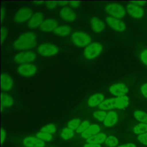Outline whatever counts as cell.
<instances>
[{"label": "cell", "instance_id": "12", "mask_svg": "<svg viewBox=\"0 0 147 147\" xmlns=\"http://www.w3.org/2000/svg\"><path fill=\"white\" fill-rule=\"evenodd\" d=\"M44 21V15L41 12H36L28 21V25L31 29L39 28Z\"/></svg>", "mask_w": 147, "mask_h": 147}, {"label": "cell", "instance_id": "26", "mask_svg": "<svg viewBox=\"0 0 147 147\" xmlns=\"http://www.w3.org/2000/svg\"><path fill=\"white\" fill-rule=\"evenodd\" d=\"M134 116L138 121L147 124V113L141 110H136L134 112Z\"/></svg>", "mask_w": 147, "mask_h": 147}, {"label": "cell", "instance_id": "47", "mask_svg": "<svg viewBox=\"0 0 147 147\" xmlns=\"http://www.w3.org/2000/svg\"><path fill=\"white\" fill-rule=\"evenodd\" d=\"M32 2H33V3H34V5H42L44 2V1H33Z\"/></svg>", "mask_w": 147, "mask_h": 147}, {"label": "cell", "instance_id": "27", "mask_svg": "<svg viewBox=\"0 0 147 147\" xmlns=\"http://www.w3.org/2000/svg\"><path fill=\"white\" fill-rule=\"evenodd\" d=\"M133 131L135 134H141L147 132V124L144 123H140L133 128Z\"/></svg>", "mask_w": 147, "mask_h": 147}, {"label": "cell", "instance_id": "44", "mask_svg": "<svg viewBox=\"0 0 147 147\" xmlns=\"http://www.w3.org/2000/svg\"><path fill=\"white\" fill-rule=\"evenodd\" d=\"M5 10L3 7H2L1 9V22L2 21V20L5 17Z\"/></svg>", "mask_w": 147, "mask_h": 147}, {"label": "cell", "instance_id": "39", "mask_svg": "<svg viewBox=\"0 0 147 147\" xmlns=\"http://www.w3.org/2000/svg\"><path fill=\"white\" fill-rule=\"evenodd\" d=\"M141 91L143 96L147 98V83L142 85L141 87Z\"/></svg>", "mask_w": 147, "mask_h": 147}, {"label": "cell", "instance_id": "36", "mask_svg": "<svg viewBox=\"0 0 147 147\" xmlns=\"http://www.w3.org/2000/svg\"><path fill=\"white\" fill-rule=\"evenodd\" d=\"M8 34V30L7 29L6 27H2L1 28V43H2L3 42L5 41V40H6L7 36Z\"/></svg>", "mask_w": 147, "mask_h": 147}, {"label": "cell", "instance_id": "34", "mask_svg": "<svg viewBox=\"0 0 147 147\" xmlns=\"http://www.w3.org/2000/svg\"><path fill=\"white\" fill-rule=\"evenodd\" d=\"M90 126V123L88 121H83L80 126L78 127V128L76 130V133H82L83 131H84L89 126Z\"/></svg>", "mask_w": 147, "mask_h": 147}, {"label": "cell", "instance_id": "40", "mask_svg": "<svg viewBox=\"0 0 147 147\" xmlns=\"http://www.w3.org/2000/svg\"><path fill=\"white\" fill-rule=\"evenodd\" d=\"M80 1H69L68 4L71 8L76 9L78 8L80 5Z\"/></svg>", "mask_w": 147, "mask_h": 147}, {"label": "cell", "instance_id": "13", "mask_svg": "<svg viewBox=\"0 0 147 147\" xmlns=\"http://www.w3.org/2000/svg\"><path fill=\"white\" fill-rule=\"evenodd\" d=\"M127 13L134 18H141L144 16V9L141 6L133 3H129L126 6Z\"/></svg>", "mask_w": 147, "mask_h": 147}, {"label": "cell", "instance_id": "31", "mask_svg": "<svg viewBox=\"0 0 147 147\" xmlns=\"http://www.w3.org/2000/svg\"><path fill=\"white\" fill-rule=\"evenodd\" d=\"M56 126L52 123L47 125L43 126L41 129V132H44V133H47L48 134L54 133L56 131Z\"/></svg>", "mask_w": 147, "mask_h": 147}, {"label": "cell", "instance_id": "37", "mask_svg": "<svg viewBox=\"0 0 147 147\" xmlns=\"http://www.w3.org/2000/svg\"><path fill=\"white\" fill-rule=\"evenodd\" d=\"M57 4V1H47L45 2V6L49 10L54 9Z\"/></svg>", "mask_w": 147, "mask_h": 147}, {"label": "cell", "instance_id": "46", "mask_svg": "<svg viewBox=\"0 0 147 147\" xmlns=\"http://www.w3.org/2000/svg\"><path fill=\"white\" fill-rule=\"evenodd\" d=\"M69 2L68 1H57V4L59 5V6H65L66 5H67V3H68Z\"/></svg>", "mask_w": 147, "mask_h": 147}, {"label": "cell", "instance_id": "29", "mask_svg": "<svg viewBox=\"0 0 147 147\" xmlns=\"http://www.w3.org/2000/svg\"><path fill=\"white\" fill-rule=\"evenodd\" d=\"M105 142L109 147H115L118 145V140L115 136H110L106 138Z\"/></svg>", "mask_w": 147, "mask_h": 147}, {"label": "cell", "instance_id": "11", "mask_svg": "<svg viewBox=\"0 0 147 147\" xmlns=\"http://www.w3.org/2000/svg\"><path fill=\"white\" fill-rule=\"evenodd\" d=\"M58 26V22L56 20L52 18L45 20L41 24L39 29L41 31L45 33H48L54 31Z\"/></svg>", "mask_w": 147, "mask_h": 147}, {"label": "cell", "instance_id": "17", "mask_svg": "<svg viewBox=\"0 0 147 147\" xmlns=\"http://www.w3.org/2000/svg\"><path fill=\"white\" fill-rule=\"evenodd\" d=\"M90 26L92 30L96 33L101 32L105 28L104 22L96 17H93L91 18Z\"/></svg>", "mask_w": 147, "mask_h": 147}, {"label": "cell", "instance_id": "2", "mask_svg": "<svg viewBox=\"0 0 147 147\" xmlns=\"http://www.w3.org/2000/svg\"><path fill=\"white\" fill-rule=\"evenodd\" d=\"M72 43L79 47H86L91 42V38L87 33L83 31L74 32L71 36Z\"/></svg>", "mask_w": 147, "mask_h": 147}, {"label": "cell", "instance_id": "32", "mask_svg": "<svg viewBox=\"0 0 147 147\" xmlns=\"http://www.w3.org/2000/svg\"><path fill=\"white\" fill-rule=\"evenodd\" d=\"M92 115L98 121H103L107 115V113L105 111L98 110V111H94Z\"/></svg>", "mask_w": 147, "mask_h": 147}, {"label": "cell", "instance_id": "43", "mask_svg": "<svg viewBox=\"0 0 147 147\" xmlns=\"http://www.w3.org/2000/svg\"><path fill=\"white\" fill-rule=\"evenodd\" d=\"M84 147H101L99 144H86L84 145Z\"/></svg>", "mask_w": 147, "mask_h": 147}, {"label": "cell", "instance_id": "8", "mask_svg": "<svg viewBox=\"0 0 147 147\" xmlns=\"http://www.w3.org/2000/svg\"><path fill=\"white\" fill-rule=\"evenodd\" d=\"M32 15V11L30 8L23 7L17 11L14 16V20L17 23H22L29 20Z\"/></svg>", "mask_w": 147, "mask_h": 147}, {"label": "cell", "instance_id": "5", "mask_svg": "<svg viewBox=\"0 0 147 147\" xmlns=\"http://www.w3.org/2000/svg\"><path fill=\"white\" fill-rule=\"evenodd\" d=\"M59 49L58 47L52 43H42L38 46L37 48V53L45 57H50L57 55Z\"/></svg>", "mask_w": 147, "mask_h": 147}, {"label": "cell", "instance_id": "15", "mask_svg": "<svg viewBox=\"0 0 147 147\" xmlns=\"http://www.w3.org/2000/svg\"><path fill=\"white\" fill-rule=\"evenodd\" d=\"M14 84L12 78L7 73H2L1 76V87L3 91H10Z\"/></svg>", "mask_w": 147, "mask_h": 147}, {"label": "cell", "instance_id": "1", "mask_svg": "<svg viewBox=\"0 0 147 147\" xmlns=\"http://www.w3.org/2000/svg\"><path fill=\"white\" fill-rule=\"evenodd\" d=\"M37 44L36 35L32 32H26L20 35L13 42V47L17 51L29 50Z\"/></svg>", "mask_w": 147, "mask_h": 147}, {"label": "cell", "instance_id": "19", "mask_svg": "<svg viewBox=\"0 0 147 147\" xmlns=\"http://www.w3.org/2000/svg\"><path fill=\"white\" fill-rule=\"evenodd\" d=\"M105 100V96L102 94L98 93L91 95L87 100V103L90 107L98 106Z\"/></svg>", "mask_w": 147, "mask_h": 147}, {"label": "cell", "instance_id": "22", "mask_svg": "<svg viewBox=\"0 0 147 147\" xmlns=\"http://www.w3.org/2000/svg\"><path fill=\"white\" fill-rule=\"evenodd\" d=\"M98 107L100 110L103 111L110 110L111 109H115V98L105 99Z\"/></svg>", "mask_w": 147, "mask_h": 147}, {"label": "cell", "instance_id": "23", "mask_svg": "<svg viewBox=\"0 0 147 147\" xmlns=\"http://www.w3.org/2000/svg\"><path fill=\"white\" fill-rule=\"evenodd\" d=\"M54 33L60 37H65L68 36L71 32V28L67 25L58 26L53 31Z\"/></svg>", "mask_w": 147, "mask_h": 147}, {"label": "cell", "instance_id": "10", "mask_svg": "<svg viewBox=\"0 0 147 147\" xmlns=\"http://www.w3.org/2000/svg\"><path fill=\"white\" fill-rule=\"evenodd\" d=\"M109 91L111 95L118 97L125 96L129 91V89L124 83H117L110 86Z\"/></svg>", "mask_w": 147, "mask_h": 147}, {"label": "cell", "instance_id": "38", "mask_svg": "<svg viewBox=\"0 0 147 147\" xmlns=\"http://www.w3.org/2000/svg\"><path fill=\"white\" fill-rule=\"evenodd\" d=\"M140 58L141 61L147 65V50H144L141 52Z\"/></svg>", "mask_w": 147, "mask_h": 147}, {"label": "cell", "instance_id": "14", "mask_svg": "<svg viewBox=\"0 0 147 147\" xmlns=\"http://www.w3.org/2000/svg\"><path fill=\"white\" fill-rule=\"evenodd\" d=\"M59 16L63 20L68 22H72L76 18L75 13L69 6L63 7L59 11Z\"/></svg>", "mask_w": 147, "mask_h": 147}, {"label": "cell", "instance_id": "42", "mask_svg": "<svg viewBox=\"0 0 147 147\" xmlns=\"http://www.w3.org/2000/svg\"><path fill=\"white\" fill-rule=\"evenodd\" d=\"M5 138H6V132L4 129H1V144H2L3 142L5 141Z\"/></svg>", "mask_w": 147, "mask_h": 147}, {"label": "cell", "instance_id": "7", "mask_svg": "<svg viewBox=\"0 0 147 147\" xmlns=\"http://www.w3.org/2000/svg\"><path fill=\"white\" fill-rule=\"evenodd\" d=\"M17 71L19 75L25 77H31L37 72V67L32 63L23 64L18 65Z\"/></svg>", "mask_w": 147, "mask_h": 147}, {"label": "cell", "instance_id": "3", "mask_svg": "<svg viewBox=\"0 0 147 147\" xmlns=\"http://www.w3.org/2000/svg\"><path fill=\"white\" fill-rule=\"evenodd\" d=\"M102 45L98 42H92L87 46L83 52L84 57L88 60H92L98 57L102 52Z\"/></svg>", "mask_w": 147, "mask_h": 147}, {"label": "cell", "instance_id": "33", "mask_svg": "<svg viewBox=\"0 0 147 147\" xmlns=\"http://www.w3.org/2000/svg\"><path fill=\"white\" fill-rule=\"evenodd\" d=\"M36 136L40 140L47 142L50 141L52 140V136L51 135V134H48L44 132H38L36 134Z\"/></svg>", "mask_w": 147, "mask_h": 147}, {"label": "cell", "instance_id": "18", "mask_svg": "<svg viewBox=\"0 0 147 147\" xmlns=\"http://www.w3.org/2000/svg\"><path fill=\"white\" fill-rule=\"evenodd\" d=\"M118 119V116L117 113L113 111H110L107 113V115L103 121V123L105 126L111 127L117 123Z\"/></svg>", "mask_w": 147, "mask_h": 147}, {"label": "cell", "instance_id": "20", "mask_svg": "<svg viewBox=\"0 0 147 147\" xmlns=\"http://www.w3.org/2000/svg\"><path fill=\"white\" fill-rule=\"evenodd\" d=\"M100 131L99 126L96 124L91 125L84 131L82 133V136L84 138H88L99 133Z\"/></svg>", "mask_w": 147, "mask_h": 147}, {"label": "cell", "instance_id": "9", "mask_svg": "<svg viewBox=\"0 0 147 147\" xmlns=\"http://www.w3.org/2000/svg\"><path fill=\"white\" fill-rule=\"evenodd\" d=\"M106 22L112 29L119 32H122L126 29L125 22L121 19L108 16L106 18Z\"/></svg>", "mask_w": 147, "mask_h": 147}, {"label": "cell", "instance_id": "35", "mask_svg": "<svg viewBox=\"0 0 147 147\" xmlns=\"http://www.w3.org/2000/svg\"><path fill=\"white\" fill-rule=\"evenodd\" d=\"M138 140L144 145H147V132L139 134L137 137Z\"/></svg>", "mask_w": 147, "mask_h": 147}, {"label": "cell", "instance_id": "25", "mask_svg": "<svg viewBox=\"0 0 147 147\" xmlns=\"http://www.w3.org/2000/svg\"><path fill=\"white\" fill-rule=\"evenodd\" d=\"M129 104V99L126 95L115 98V108L123 109L126 107Z\"/></svg>", "mask_w": 147, "mask_h": 147}, {"label": "cell", "instance_id": "16", "mask_svg": "<svg viewBox=\"0 0 147 147\" xmlns=\"http://www.w3.org/2000/svg\"><path fill=\"white\" fill-rule=\"evenodd\" d=\"M23 144L26 147H44V142L37 137H27L24 139Z\"/></svg>", "mask_w": 147, "mask_h": 147}, {"label": "cell", "instance_id": "28", "mask_svg": "<svg viewBox=\"0 0 147 147\" xmlns=\"http://www.w3.org/2000/svg\"><path fill=\"white\" fill-rule=\"evenodd\" d=\"M74 136V131L73 130L68 128V127H65L64 128L60 134L61 137L64 140H67L73 137Z\"/></svg>", "mask_w": 147, "mask_h": 147}, {"label": "cell", "instance_id": "21", "mask_svg": "<svg viewBox=\"0 0 147 147\" xmlns=\"http://www.w3.org/2000/svg\"><path fill=\"white\" fill-rule=\"evenodd\" d=\"M14 105V100L10 94L2 92L1 94V107H9Z\"/></svg>", "mask_w": 147, "mask_h": 147}, {"label": "cell", "instance_id": "30", "mask_svg": "<svg viewBox=\"0 0 147 147\" xmlns=\"http://www.w3.org/2000/svg\"><path fill=\"white\" fill-rule=\"evenodd\" d=\"M80 120L78 118H75L70 120L67 124L68 127L74 130H76L80 125Z\"/></svg>", "mask_w": 147, "mask_h": 147}, {"label": "cell", "instance_id": "6", "mask_svg": "<svg viewBox=\"0 0 147 147\" xmlns=\"http://www.w3.org/2000/svg\"><path fill=\"white\" fill-rule=\"evenodd\" d=\"M37 57L36 53L33 51H26L16 54L14 57V61L17 64H29L34 61Z\"/></svg>", "mask_w": 147, "mask_h": 147}, {"label": "cell", "instance_id": "24", "mask_svg": "<svg viewBox=\"0 0 147 147\" xmlns=\"http://www.w3.org/2000/svg\"><path fill=\"white\" fill-rule=\"evenodd\" d=\"M106 135L105 133H98L87 139V142L88 144H100L105 141L106 139Z\"/></svg>", "mask_w": 147, "mask_h": 147}, {"label": "cell", "instance_id": "45", "mask_svg": "<svg viewBox=\"0 0 147 147\" xmlns=\"http://www.w3.org/2000/svg\"><path fill=\"white\" fill-rule=\"evenodd\" d=\"M118 147H136V146L134 144L129 143V144H123V145H119Z\"/></svg>", "mask_w": 147, "mask_h": 147}, {"label": "cell", "instance_id": "4", "mask_svg": "<svg viewBox=\"0 0 147 147\" xmlns=\"http://www.w3.org/2000/svg\"><path fill=\"white\" fill-rule=\"evenodd\" d=\"M105 11L110 16L118 19L123 18L126 14V10L124 7L116 3L107 4L105 6Z\"/></svg>", "mask_w": 147, "mask_h": 147}, {"label": "cell", "instance_id": "41", "mask_svg": "<svg viewBox=\"0 0 147 147\" xmlns=\"http://www.w3.org/2000/svg\"><path fill=\"white\" fill-rule=\"evenodd\" d=\"M130 3H133L134 5H138L139 6H143V5H145L146 3H147V1H131Z\"/></svg>", "mask_w": 147, "mask_h": 147}]
</instances>
